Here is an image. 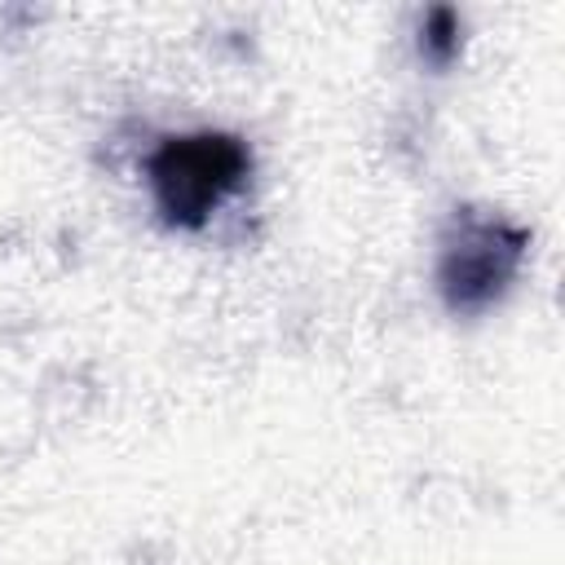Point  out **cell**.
I'll use <instances>...</instances> for the list:
<instances>
[{"label":"cell","mask_w":565,"mask_h":565,"mask_svg":"<svg viewBox=\"0 0 565 565\" xmlns=\"http://www.w3.org/2000/svg\"><path fill=\"white\" fill-rule=\"evenodd\" d=\"M455 13H446V9H437V13H428V22H424V49L433 53V57H450L455 53Z\"/></svg>","instance_id":"obj_3"},{"label":"cell","mask_w":565,"mask_h":565,"mask_svg":"<svg viewBox=\"0 0 565 565\" xmlns=\"http://www.w3.org/2000/svg\"><path fill=\"white\" fill-rule=\"evenodd\" d=\"M247 172V141L216 128L163 137L146 159L150 203L172 230H203L243 190Z\"/></svg>","instance_id":"obj_1"},{"label":"cell","mask_w":565,"mask_h":565,"mask_svg":"<svg viewBox=\"0 0 565 565\" xmlns=\"http://www.w3.org/2000/svg\"><path fill=\"white\" fill-rule=\"evenodd\" d=\"M525 230L490 216V212H459L441 234L437 252V291L455 313L490 309L516 278L525 260Z\"/></svg>","instance_id":"obj_2"}]
</instances>
